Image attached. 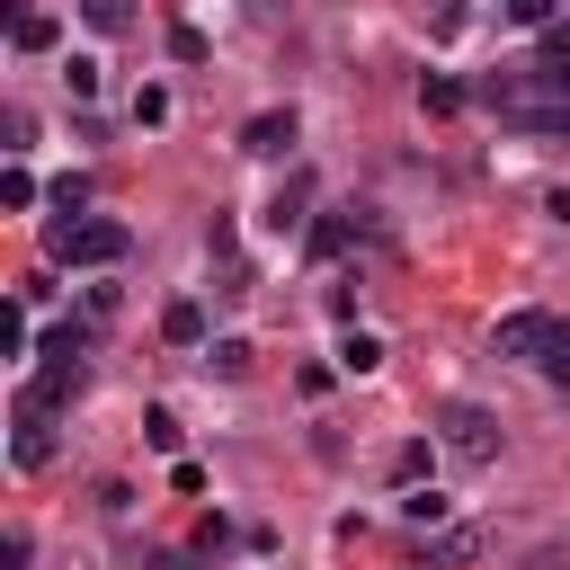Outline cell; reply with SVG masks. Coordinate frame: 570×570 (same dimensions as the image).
I'll return each mask as SVG.
<instances>
[{
  "mask_svg": "<svg viewBox=\"0 0 570 570\" xmlns=\"http://www.w3.org/2000/svg\"><path fill=\"white\" fill-rule=\"evenodd\" d=\"M142 445H151V454H178V419H169V410H142Z\"/></svg>",
  "mask_w": 570,
  "mask_h": 570,
  "instance_id": "ac0fdd59",
  "label": "cell"
},
{
  "mask_svg": "<svg viewBox=\"0 0 570 570\" xmlns=\"http://www.w3.org/2000/svg\"><path fill=\"white\" fill-rule=\"evenodd\" d=\"M45 249H53V267H116V258L134 249V232H125L116 214H71V223L45 232Z\"/></svg>",
  "mask_w": 570,
  "mask_h": 570,
  "instance_id": "6da1fadb",
  "label": "cell"
},
{
  "mask_svg": "<svg viewBox=\"0 0 570 570\" xmlns=\"http://www.w3.org/2000/svg\"><path fill=\"white\" fill-rule=\"evenodd\" d=\"M0 134H9V151H27V142H36V116H27V107H9V116H0Z\"/></svg>",
  "mask_w": 570,
  "mask_h": 570,
  "instance_id": "603a6c76",
  "label": "cell"
},
{
  "mask_svg": "<svg viewBox=\"0 0 570 570\" xmlns=\"http://www.w3.org/2000/svg\"><path fill=\"white\" fill-rule=\"evenodd\" d=\"M472 552H481V534H472V525H445V534L428 543V570H454V561H472Z\"/></svg>",
  "mask_w": 570,
  "mask_h": 570,
  "instance_id": "30bf717a",
  "label": "cell"
},
{
  "mask_svg": "<svg viewBox=\"0 0 570 570\" xmlns=\"http://www.w3.org/2000/svg\"><path fill=\"white\" fill-rule=\"evenodd\" d=\"M374 365H383V338L374 330H347L338 338V374H374Z\"/></svg>",
  "mask_w": 570,
  "mask_h": 570,
  "instance_id": "9c48e42d",
  "label": "cell"
},
{
  "mask_svg": "<svg viewBox=\"0 0 570 570\" xmlns=\"http://www.w3.org/2000/svg\"><path fill=\"white\" fill-rule=\"evenodd\" d=\"M9 454L36 472L45 454H53V410H36V401H18V436H9Z\"/></svg>",
  "mask_w": 570,
  "mask_h": 570,
  "instance_id": "52a82bcc",
  "label": "cell"
},
{
  "mask_svg": "<svg viewBox=\"0 0 570 570\" xmlns=\"http://www.w3.org/2000/svg\"><path fill=\"white\" fill-rule=\"evenodd\" d=\"M0 356H27V303L0 312Z\"/></svg>",
  "mask_w": 570,
  "mask_h": 570,
  "instance_id": "d6986e66",
  "label": "cell"
},
{
  "mask_svg": "<svg viewBox=\"0 0 570 570\" xmlns=\"http://www.w3.org/2000/svg\"><path fill=\"white\" fill-rule=\"evenodd\" d=\"M294 134H303V116H294V107H267V116H249V125H240V151H249V160H285V151H294Z\"/></svg>",
  "mask_w": 570,
  "mask_h": 570,
  "instance_id": "277c9868",
  "label": "cell"
},
{
  "mask_svg": "<svg viewBox=\"0 0 570 570\" xmlns=\"http://www.w3.org/2000/svg\"><path fill=\"white\" fill-rule=\"evenodd\" d=\"M0 205H9V214H27V205H36V178H27V160H9V169H0Z\"/></svg>",
  "mask_w": 570,
  "mask_h": 570,
  "instance_id": "2e32d148",
  "label": "cell"
},
{
  "mask_svg": "<svg viewBox=\"0 0 570 570\" xmlns=\"http://www.w3.org/2000/svg\"><path fill=\"white\" fill-rule=\"evenodd\" d=\"M62 80H71V98H80V107L98 98V62H89V53H71V71H62Z\"/></svg>",
  "mask_w": 570,
  "mask_h": 570,
  "instance_id": "ffe728a7",
  "label": "cell"
},
{
  "mask_svg": "<svg viewBox=\"0 0 570 570\" xmlns=\"http://www.w3.org/2000/svg\"><path fill=\"white\" fill-rule=\"evenodd\" d=\"M160 338L169 347H205V303H169L160 312Z\"/></svg>",
  "mask_w": 570,
  "mask_h": 570,
  "instance_id": "ba28073f",
  "label": "cell"
},
{
  "mask_svg": "<svg viewBox=\"0 0 570 570\" xmlns=\"http://www.w3.org/2000/svg\"><path fill=\"white\" fill-rule=\"evenodd\" d=\"M419 107H428V116H454V107H463V89H454L445 71H419Z\"/></svg>",
  "mask_w": 570,
  "mask_h": 570,
  "instance_id": "4fadbf2b",
  "label": "cell"
},
{
  "mask_svg": "<svg viewBox=\"0 0 570 570\" xmlns=\"http://www.w3.org/2000/svg\"><path fill=\"white\" fill-rule=\"evenodd\" d=\"M552 9H561V0H508V18H517V27H552Z\"/></svg>",
  "mask_w": 570,
  "mask_h": 570,
  "instance_id": "d4e9b609",
  "label": "cell"
},
{
  "mask_svg": "<svg viewBox=\"0 0 570 570\" xmlns=\"http://www.w3.org/2000/svg\"><path fill=\"white\" fill-rule=\"evenodd\" d=\"M169 53L178 62H205V27H169Z\"/></svg>",
  "mask_w": 570,
  "mask_h": 570,
  "instance_id": "7402d4cb",
  "label": "cell"
},
{
  "mask_svg": "<svg viewBox=\"0 0 570 570\" xmlns=\"http://www.w3.org/2000/svg\"><path fill=\"white\" fill-rule=\"evenodd\" d=\"M436 9H472V0H436Z\"/></svg>",
  "mask_w": 570,
  "mask_h": 570,
  "instance_id": "83f0119b",
  "label": "cell"
},
{
  "mask_svg": "<svg viewBox=\"0 0 570 570\" xmlns=\"http://www.w3.org/2000/svg\"><path fill=\"white\" fill-rule=\"evenodd\" d=\"M249 356H258L249 338H214V347H205V365H214L223 383H240V374H249Z\"/></svg>",
  "mask_w": 570,
  "mask_h": 570,
  "instance_id": "8fae6325",
  "label": "cell"
},
{
  "mask_svg": "<svg viewBox=\"0 0 570 570\" xmlns=\"http://www.w3.org/2000/svg\"><path fill=\"white\" fill-rule=\"evenodd\" d=\"M53 205H62V223H71V214L89 205V178H53Z\"/></svg>",
  "mask_w": 570,
  "mask_h": 570,
  "instance_id": "cb8c5ba5",
  "label": "cell"
},
{
  "mask_svg": "<svg viewBox=\"0 0 570 570\" xmlns=\"http://www.w3.org/2000/svg\"><path fill=\"white\" fill-rule=\"evenodd\" d=\"M0 570H27V525H9V534H0Z\"/></svg>",
  "mask_w": 570,
  "mask_h": 570,
  "instance_id": "484cf974",
  "label": "cell"
},
{
  "mask_svg": "<svg viewBox=\"0 0 570 570\" xmlns=\"http://www.w3.org/2000/svg\"><path fill=\"white\" fill-rule=\"evenodd\" d=\"M392 481H401V490H419V481H428V436H410V445L392 454Z\"/></svg>",
  "mask_w": 570,
  "mask_h": 570,
  "instance_id": "e0dca14e",
  "label": "cell"
},
{
  "mask_svg": "<svg viewBox=\"0 0 570 570\" xmlns=\"http://www.w3.org/2000/svg\"><path fill=\"white\" fill-rule=\"evenodd\" d=\"M445 508H454V499H445L436 481H419V490L401 499V517H410V525H445Z\"/></svg>",
  "mask_w": 570,
  "mask_h": 570,
  "instance_id": "7c38bea8",
  "label": "cell"
},
{
  "mask_svg": "<svg viewBox=\"0 0 570 570\" xmlns=\"http://www.w3.org/2000/svg\"><path fill=\"white\" fill-rule=\"evenodd\" d=\"M53 36H62V27H53V9L9 0V45H18V53H53Z\"/></svg>",
  "mask_w": 570,
  "mask_h": 570,
  "instance_id": "5b68a950",
  "label": "cell"
},
{
  "mask_svg": "<svg viewBox=\"0 0 570 570\" xmlns=\"http://www.w3.org/2000/svg\"><path fill=\"white\" fill-rule=\"evenodd\" d=\"M347 240H356V223H347V214H321V223H312V258H338Z\"/></svg>",
  "mask_w": 570,
  "mask_h": 570,
  "instance_id": "5bb4252c",
  "label": "cell"
},
{
  "mask_svg": "<svg viewBox=\"0 0 570 570\" xmlns=\"http://www.w3.org/2000/svg\"><path fill=\"white\" fill-rule=\"evenodd\" d=\"M80 18H89L98 36H125V27H134V0H80Z\"/></svg>",
  "mask_w": 570,
  "mask_h": 570,
  "instance_id": "9a60e30c",
  "label": "cell"
},
{
  "mask_svg": "<svg viewBox=\"0 0 570 570\" xmlns=\"http://www.w3.org/2000/svg\"><path fill=\"white\" fill-rule=\"evenodd\" d=\"M436 445L463 454V463H490L499 454V419L481 401H436Z\"/></svg>",
  "mask_w": 570,
  "mask_h": 570,
  "instance_id": "7a4b0ae2",
  "label": "cell"
},
{
  "mask_svg": "<svg viewBox=\"0 0 570 570\" xmlns=\"http://www.w3.org/2000/svg\"><path fill=\"white\" fill-rule=\"evenodd\" d=\"M561 338H570V321H561V312H499L490 356H552Z\"/></svg>",
  "mask_w": 570,
  "mask_h": 570,
  "instance_id": "3957f363",
  "label": "cell"
},
{
  "mask_svg": "<svg viewBox=\"0 0 570 570\" xmlns=\"http://www.w3.org/2000/svg\"><path fill=\"white\" fill-rule=\"evenodd\" d=\"M303 214H312V169H285V187L267 196V214H258V223H267V232H294Z\"/></svg>",
  "mask_w": 570,
  "mask_h": 570,
  "instance_id": "8992f818",
  "label": "cell"
},
{
  "mask_svg": "<svg viewBox=\"0 0 570 570\" xmlns=\"http://www.w3.org/2000/svg\"><path fill=\"white\" fill-rule=\"evenodd\" d=\"M543 214H552V223H570V187H561V196H552V205H543Z\"/></svg>",
  "mask_w": 570,
  "mask_h": 570,
  "instance_id": "4316f807",
  "label": "cell"
},
{
  "mask_svg": "<svg viewBox=\"0 0 570 570\" xmlns=\"http://www.w3.org/2000/svg\"><path fill=\"white\" fill-rule=\"evenodd\" d=\"M134 125H169V89H134Z\"/></svg>",
  "mask_w": 570,
  "mask_h": 570,
  "instance_id": "44dd1931",
  "label": "cell"
}]
</instances>
